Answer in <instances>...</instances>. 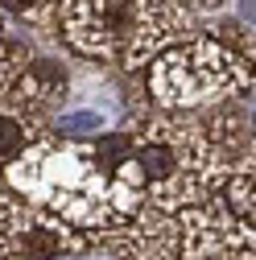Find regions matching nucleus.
<instances>
[{"label":"nucleus","mask_w":256,"mask_h":260,"mask_svg":"<svg viewBox=\"0 0 256 260\" xmlns=\"http://www.w3.org/2000/svg\"><path fill=\"white\" fill-rule=\"evenodd\" d=\"M252 137V124L236 104L203 112H162L141 104L124 128L91 141L100 153L112 203L128 223L141 211L182 215L223 194L236 157Z\"/></svg>","instance_id":"1"},{"label":"nucleus","mask_w":256,"mask_h":260,"mask_svg":"<svg viewBox=\"0 0 256 260\" xmlns=\"http://www.w3.org/2000/svg\"><path fill=\"white\" fill-rule=\"evenodd\" d=\"M203 21L182 0H58V46L120 71H149L157 54L195 38Z\"/></svg>","instance_id":"2"},{"label":"nucleus","mask_w":256,"mask_h":260,"mask_svg":"<svg viewBox=\"0 0 256 260\" xmlns=\"http://www.w3.org/2000/svg\"><path fill=\"white\" fill-rule=\"evenodd\" d=\"M0 182L87 236L112 232L124 223L112 203V182L95 145L83 137H62L58 128L46 133Z\"/></svg>","instance_id":"3"},{"label":"nucleus","mask_w":256,"mask_h":260,"mask_svg":"<svg viewBox=\"0 0 256 260\" xmlns=\"http://www.w3.org/2000/svg\"><path fill=\"white\" fill-rule=\"evenodd\" d=\"M145 91L162 112H203L252 95L240 58L207 29L157 54L145 71Z\"/></svg>","instance_id":"4"},{"label":"nucleus","mask_w":256,"mask_h":260,"mask_svg":"<svg viewBox=\"0 0 256 260\" xmlns=\"http://www.w3.org/2000/svg\"><path fill=\"white\" fill-rule=\"evenodd\" d=\"M91 252L87 232L67 227L0 182V260H87Z\"/></svg>","instance_id":"5"},{"label":"nucleus","mask_w":256,"mask_h":260,"mask_svg":"<svg viewBox=\"0 0 256 260\" xmlns=\"http://www.w3.org/2000/svg\"><path fill=\"white\" fill-rule=\"evenodd\" d=\"M174 219L182 260H256V227L240 219L223 194L186 207Z\"/></svg>","instance_id":"6"},{"label":"nucleus","mask_w":256,"mask_h":260,"mask_svg":"<svg viewBox=\"0 0 256 260\" xmlns=\"http://www.w3.org/2000/svg\"><path fill=\"white\" fill-rule=\"evenodd\" d=\"M91 244L108 260H182V252H178V219L157 215V211H141L128 223L112 227V232L91 236Z\"/></svg>","instance_id":"7"},{"label":"nucleus","mask_w":256,"mask_h":260,"mask_svg":"<svg viewBox=\"0 0 256 260\" xmlns=\"http://www.w3.org/2000/svg\"><path fill=\"white\" fill-rule=\"evenodd\" d=\"M46 133H54V116H46L34 104L17 100L13 91L0 95V178H5Z\"/></svg>","instance_id":"8"},{"label":"nucleus","mask_w":256,"mask_h":260,"mask_svg":"<svg viewBox=\"0 0 256 260\" xmlns=\"http://www.w3.org/2000/svg\"><path fill=\"white\" fill-rule=\"evenodd\" d=\"M13 95L25 104H34L38 112L54 116L62 104H67V95H71V71H67V62L54 58V54H34L29 58V67L21 71V79L13 83Z\"/></svg>","instance_id":"9"},{"label":"nucleus","mask_w":256,"mask_h":260,"mask_svg":"<svg viewBox=\"0 0 256 260\" xmlns=\"http://www.w3.org/2000/svg\"><path fill=\"white\" fill-rule=\"evenodd\" d=\"M223 199H228V207H232L240 219H248V223L256 227V128H252L244 153L236 157V166H232V174H228Z\"/></svg>","instance_id":"10"},{"label":"nucleus","mask_w":256,"mask_h":260,"mask_svg":"<svg viewBox=\"0 0 256 260\" xmlns=\"http://www.w3.org/2000/svg\"><path fill=\"white\" fill-rule=\"evenodd\" d=\"M0 17L25 25L34 38L58 46V0H0Z\"/></svg>","instance_id":"11"},{"label":"nucleus","mask_w":256,"mask_h":260,"mask_svg":"<svg viewBox=\"0 0 256 260\" xmlns=\"http://www.w3.org/2000/svg\"><path fill=\"white\" fill-rule=\"evenodd\" d=\"M203 29H207L211 38H219L223 46L240 58V67H244V75H248V87H252V95H256V29L244 25V21H236V17L203 21Z\"/></svg>","instance_id":"12"},{"label":"nucleus","mask_w":256,"mask_h":260,"mask_svg":"<svg viewBox=\"0 0 256 260\" xmlns=\"http://www.w3.org/2000/svg\"><path fill=\"white\" fill-rule=\"evenodd\" d=\"M29 58H34L29 42L17 34V25H13L9 17H0V95L13 91V83H17L21 71L29 67Z\"/></svg>","instance_id":"13"},{"label":"nucleus","mask_w":256,"mask_h":260,"mask_svg":"<svg viewBox=\"0 0 256 260\" xmlns=\"http://www.w3.org/2000/svg\"><path fill=\"white\" fill-rule=\"evenodd\" d=\"M182 5L195 13V17H211V13H223V9H228V0H182Z\"/></svg>","instance_id":"14"}]
</instances>
